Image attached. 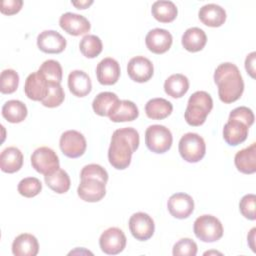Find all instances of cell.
Here are the masks:
<instances>
[{"label":"cell","instance_id":"13","mask_svg":"<svg viewBox=\"0 0 256 256\" xmlns=\"http://www.w3.org/2000/svg\"><path fill=\"white\" fill-rule=\"evenodd\" d=\"M167 208L174 218L185 219L188 218L194 210V200L186 193H175L168 199Z\"/></svg>","mask_w":256,"mask_h":256},{"label":"cell","instance_id":"19","mask_svg":"<svg viewBox=\"0 0 256 256\" xmlns=\"http://www.w3.org/2000/svg\"><path fill=\"white\" fill-rule=\"evenodd\" d=\"M249 127L236 119H228L223 128V138L230 146L243 143L248 136Z\"/></svg>","mask_w":256,"mask_h":256},{"label":"cell","instance_id":"29","mask_svg":"<svg viewBox=\"0 0 256 256\" xmlns=\"http://www.w3.org/2000/svg\"><path fill=\"white\" fill-rule=\"evenodd\" d=\"M139 116V110L136 104L130 100H120L117 107L109 115L112 122H130Z\"/></svg>","mask_w":256,"mask_h":256},{"label":"cell","instance_id":"12","mask_svg":"<svg viewBox=\"0 0 256 256\" xmlns=\"http://www.w3.org/2000/svg\"><path fill=\"white\" fill-rule=\"evenodd\" d=\"M127 73L131 80L144 83L149 81L154 73L152 62L144 56H136L130 59L127 64Z\"/></svg>","mask_w":256,"mask_h":256},{"label":"cell","instance_id":"40","mask_svg":"<svg viewBox=\"0 0 256 256\" xmlns=\"http://www.w3.org/2000/svg\"><path fill=\"white\" fill-rule=\"evenodd\" d=\"M255 201H256V196L254 194H247L242 197L239 203V210L241 214L245 218L252 221L256 219Z\"/></svg>","mask_w":256,"mask_h":256},{"label":"cell","instance_id":"33","mask_svg":"<svg viewBox=\"0 0 256 256\" xmlns=\"http://www.w3.org/2000/svg\"><path fill=\"white\" fill-rule=\"evenodd\" d=\"M79 49L80 52L86 57V58H95L97 57L103 49V44L101 39L92 34H87L85 35L80 43H79Z\"/></svg>","mask_w":256,"mask_h":256},{"label":"cell","instance_id":"27","mask_svg":"<svg viewBox=\"0 0 256 256\" xmlns=\"http://www.w3.org/2000/svg\"><path fill=\"white\" fill-rule=\"evenodd\" d=\"M173 111V105L164 98L150 99L145 105V113L148 118L162 120L167 118Z\"/></svg>","mask_w":256,"mask_h":256},{"label":"cell","instance_id":"42","mask_svg":"<svg viewBox=\"0 0 256 256\" xmlns=\"http://www.w3.org/2000/svg\"><path fill=\"white\" fill-rule=\"evenodd\" d=\"M23 6L22 0H3L1 2L0 11L5 15H14L18 13Z\"/></svg>","mask_w":256,"mask_h":256},{"label":"cell","instance_id":"8","mask_svg":"<svg viewBox=\"0 0 256 256\" xmlns=\"http://www.w3.org/2000/svg\"><path fill=\"white\" fill-rule=\"evenodd\" d=\"M59 146L65 156L69 158H78L85 153L87 143L82 133L76 130H67L62 133L59 140Z\"/></svg>","mask_w":256,"mask_h":256},{"label":"cell","instance_id":"15","mask_svg":"<svg viewBox=\"0 0 256 256\" xmlns=\"http://www.w3.org/2000/svg\"><path fill=\"white\" fill-rule=\"evenodd\" d=\"M173 42V37L169 31L162 28L150 30L146 37L145 43L149 51L155 54H163L167 52Z\"/></svg>","mask_w":256,"mask_h":256},{"label":"cell","instance_id":"14","mask_svg":"<svg viewBox=\"0 0 256 256\" xmlns=\"http://www.w3.org/2000/svg\"><path fill=\"white\" fill-rule=\"evenodd\" d=\"M66 39L57 31L44 30L37 37L38 48L48 54H58L66 48Z\"/></svg>","mask_w":256,"mask_h":256},{"label":"cell","instance_id":"20","mask_svg":"<svg viewBox=\"0 0 256 256\" xmlns=\"http://www.w3.org/2000/svg\"><path fill=\"white\" fill-rule=\"evenodd\" d=\"M198 17L208 27H220L226 21V11L220 5L209 3L200 8Z\"/></svg>","mask_w":256,"mask_h":256},{"label":"cell","instance_id":"24","mask_svg":"<svg viewBox=\"0 0 256 256\" xmlns=\"http://www.w3.org/2000/svg\"><path fill=\"white\" fill-rule=\"evenodd\" d=\"M23 154L14 146L5 148L0 154V168L5 173H15L22 168Z\"/></svg>","mask_w":256,"mask_h":256},{"label":"cell","instance_id":"2","mask_svg":"<svg viewBox=\"0 0 256 256\" xmlns=\"http://www.w3.org/2000/svg\"><path fill=\"white\" fill-rule=\"evenodd\" d=\"M214 82L218 86L219 99L230 104L237 101L243 94L244 81L238 67L230 62H225L215 69Z\"/></svg>","mask_w":256,"mask_h":256},{"label":"cell","instance_id":"34","mask_svg":"<svg viewBox=\"0 0 256 256\" xmlns=\"http://www.w3.org/2000/svg\"><path fill=\"white\" fill-rule=\"evenodd\" d=\"M38 71L46 78L48 82L61 83L62 81V67L60 63L56 60H46L39 67Z\"/></svg>","mask_w":256,"mask_h":256},{"label":"cell","instance_id":"11","mask_svg":"<svg viewBox=\"0 0 256 256\" xmlns=\"http://www.w3.org/2000/svg\"><path fill=\"white\" fill-rule=\"evenodd\" d=\"M59 25L62 30L72 36L87 34L91 29L89 20L79 14L66 12L59 18Z\"/></svg>","mask_w":256,"mask_h":256},{"label":"cell","instance_id":"39","mask_svg":"<svg viewBox=\"0 0 256 256\" xmlns=\"http://www.w3.org/2000/svg\"><path fill=\"white\" fill-rule=\"evenodd\" d=\"M174 256H195L197 254V244L190 238H182L173 246Z\"/></svg>","mask_w":256,"mask_h":256},{"label":"cell","instance_id":"10","mask_svg":"<svg viewBox=\"0 0 256 256\" xmlns=\"http://www.w3.org/2000/svg\"><path fill=\"white\" fill-rule=\"evenodd\" d=\"M129 229L136 240L146 241L153 236L155 224L153 219L147 213L137 212L129 219Z\"/></svg>","mask_w":256,"mask_h":256},{"label":"cell","instance_id":"1","mask_svg":"<svg viewBox=\"0 0 256 256\" xmlns=\"http://www.w3.org/2000/svg\"><path fill=\"white\" fill-rule=\"evenodd\" d=\"M140 143L139 133L132 127H124L113 132L108 149L109 163L117 170L126 169L132 154L138 149Z\"/></svg>","mask_w":256,"mask_h":256},{"label":"cell","instance_id":"23","mask_svg":"<svg viewBox=\"0 0 256 256\" xmlns=\"http://www.w3.org/2000/svg\"><path fill=\"white\" fill-rule=\"evenodd\" d=\"M234 163L237 170L244 174H253L256 172V143L238 151L234 157Z\"/></svg>","mask_w":256,"mask_h":256},{"label":"cell","instance_id":"9","mask_svg":"<svg viewBox=\"0 0 256 256\" xmlns=\"http://www.w3.org/2000/svg\"><path fill=\"white\" fill-rule=\"evenodd\" d=\"M126 236L124 232L117 227L106 229L99 238V246L105 254L116 255L122 252L126 246Z\"/></svg>","mask_w":256,"mask_h":256},{"label":"cell","instance_id":"25","mask_svg":"<svg viewBox=\"0 0 256 256\" xmlns=\"http://www.w3.org/2000/svg\"><path fill=\"white\" fill-rule=\"evenodd\" d=\"M120 99L113 92H101L92 102L93 111L99 116H108L119 104Z\"/></svg>","mask_w":256,"mask_h":256},{"label":"cell","instance_id":"32","mask_svg":"<svg viewBox=\"0 0 256 256\" xmlns=\"http://www.w3.org/2000/svg\"><path fill=\"white\" fill-rule=\"evenodd\" d=\"M26 105L20 100H9L2 107V116L10 123H20L27 117Z\"/></svg>","mask_w":256,"mask_h":256},{"label":"cell","instance_id":"36","mask_svg":"<svg viewBox=\"0 0 256 256\" xmlns=\"http://www.w3.org/2000/svg\"><path fill=\"white\" fill-rule=\"evenodd\" d=\"M19 85V75L13 69H5L0 75V91L3 94L14 93Z\"/></svg>","mask_w":256,"mask_h":256},{"label":"cell","instance_id":"31","mask_svg":"<svg viewBox=\"0 0 256 256\" xmlns=\"http://www.w3.org/2000/svg\"><path fill=\"white\" fill-rule=\"evenodd\" d=\"M44 180L46 185L51 190H53L58 194L66 193L69 190L71 185V181L68 173L61 168L56 169L55 171H53L48 175H45Z\"/></svg>","mask_w":256,"mask_h":256},{"label":"cell","instance_id":"18","mask_svg":"<svg viewBox=\"0 0 256 256\" xmlns=\"http://www.w3.org/2000/svg\"><path fill=\"white\" fill-rule=\"evenodd\" d=\"M119 63L110 57L102 59L96 67L97 80L102 85H113L120 77Z\"/></svg>","mask_w":256,"mask_h":256},{"label":"cell","instance_id":"26","mask_svg":"<svg viewBox=\"0 0 256 256\" xmlns=\"http://www.w3.org/2000/svg\"><path fill=\"white\" fill-rule=\"evenodd\" d=\"M182 46L189 52H198L201 51L206 43L207 36L205 32L198 27L188 28L182 35Z\"/></svg>","mask_w":256,"mask_h":256},{"label":"cell","instance_id":"30","mask_svg":"<svg viewBox=\"0 0 256 256\" xmlns=\"http://www.w3.org/2000/svg\"><path fill=\"white\" fill-rule=\"evenodd\" d=\"M151 13L157 21L161 23H170L177 17L178 9L172 1L160 0L152 4Z\"/></svg>","mask_w":256,"mask_h":256},{"label":"cell","instance_id":"44","mask_svg":"<svg viewBox=\"0 0 256 256\" xmlns=\"http://www.w3.org/2000/svg\"><path fill=\"white\" fill-rule=\"evenodd\" d=\"M72 3V5H74L77 9H86V8H88L91 4H93V1H78V2H76V1H73V2H71Z\"/></svg>","mask_w":256,"mask_h":256},{"label":"cell","instance_id":"3","mask_svg":"<svg viewBox=\"0 0 256 256\" xmlns=\"http://www.w3.org/2000/svg\"><path fill=\"white\" fill-rule=\"evenodd\" d=\"M212 108L213 100L210 94L205 91H196L188 99L184 118L190 126H200L204 124Z\"/></svg>","mask_w":256,"mask_h":256},{"label":"cell","instance_id":"37","mask_svg":"<svg viewBox=\"0 0 256 256\" xmlns=\"http://www.w3.org/2000/svg\"><path fill=\"white\" fill-rule=\"evenodd\" d=\"M17 190L20 195L26 198H32L41 192L42 184L36 177H26L18 183Z\"/></svg>","mask_w":256,"mask_h":256},{"label":"cell","instance_id":"43","mask_svg":"<svg viewBox=\"0 0 256 256\" xmlns=\"http://www.w3.org/2000/svg\"><path fill=\"white\" fill-rule=\"evenodd\" d=\"M255 56L256 52H251L245 59V69L252 78H255Z\"/></svg>","mask_w":256,"mask_h":256},{"label":"cell","instance_id":"16","mask_svg":"<svg viewBox=\"0 0 256 256\" xmlns=\"http://www.w3.org/2000/svg\"><path fill=\"white\" fill-rule=\"evenodd\" d=\"M49 82L39 72H33L28 75L24 84L26 96L33 101H42L48 93Z\"/></svg>","mask_w":256,"mask_h":256},{"label":"cell","instance_id":"4","mask_svg":"<svg viewBox=\"0 0 256 256\" xmlns=\"http://www.w3.org/2000/svg\"><path fill=\"white\" fill-rule=\"evenodd\" d=\"M180 156L189 163H197L203 159L206 153L204 139L197 133L184 134L178 144Z\"/></svg>","mask_w":256,"mask_h":256},{"label":"cell","instance_id":"41","mask_svg":"<svg viewBox=\"0 0 256 256\" xmlns=\"http://www.w3.org/2000/svg\"><path fill=\"white\" fill-rule=\"evenodd\" d=\"M229 119H236L240 122H243L245 125L250 127L254 123V114L253 111L246 107V106H240L235 109H233L229 114Z\"/></svg>","mask_w":256,"mask_h":256},{"label":"cell","instance_id":"28","mask_svg":"<svg viewBox=\"0 0 256 256\" xmlns=\"http://www.w3.org/2000/svg\"><path fill=\"white\" fill-rule=\"evenodd\" d=\"M189 89L188 78L180 73L172 74L164 82V91L172 98L183 97Z\"/></svg>","mask_w":256,"mask_h":256},{"label":"cell","instance_id":"35","mask_svg":"<svg viewBox=\"0 0 256 256\" xmlns=\"http://www.w3.org/2000/svg\"><path fill=\"white\" fill-rule=\"evenodd\" d=\"M65 99V93L60 83L49 82L48 93L41 101L42 105L48 108H55L62 104Z\"/></svg>","mask_w":256,"mask_h":256},{"label":"cell","instance_id":"6","mask_svg":"<svg viewBox=\"0 0 256 256\" xmlns=\"http://www.w3.org/2000/svg\"><path fill=\"white\" fill-rule=\"evenodd\" d=\"M173 136L171 131L163 125L154 124L145 131V144L151 152L157 154L165 153L171 148Z\"/></svg>","mask_w":256,"mask_h":256},{"label":"cell","instance_id":"5","mask_svg":"<svg viewBox=\"0 0 256 256\" xmlns=\"http://www.w3.org/2000/svg\"><path fill=\"white\" fill-rule=\"evenodd\" d=\"M195 236L206 243L218 241L223 236V226L218 218L212 215L199 216L193 226Z\"/></svg>","mask_w":256,"mask_h":256},{"label":"cell","instance_id":"21","mask_svg":"<svg viewBox=\"0 0 256 256\" xmlns=\"http://www.w3.org/2000/svg\"><path fill=\"white\" fill-rule=\"evenodd\" d=\"M68 88L76 97H85L92 90V82L87 73L74 70L68 75Z\"/></svg>","mask_w":256,"mask_h":256},{"label":"cell","instance_id":"7","mask_svg":"<svg viewBox=\"0 0 256 256\" xmlns=\"http://www.w3.org/2000/svg\"><path fill=\"white\" fill-rule=\"evenodd\" d=\"M31 165L40 174L48 175L59 167V158L56 152L46 146L37 148L31 155Z\"/></svg>","mask_w":256,"mask_h":256},{"label":"cell","instance_id":"38","mask_svg":"<svg viewBox=\"0 0 256 256\" xmlns=\"http://www.w3.org/2000/svg\"><path fill=\"white\" fill-rule=\"evenodd\" d=\"M81 179H98L105 184L108 181L107 171L99 164H88L80 172Z\"/></svg>","mask_w":256,"mask_h":256},{"label":"cell","instance_id":"22","mask_svg":"<svg viewBox=\"0 0 256 256\" xmlns=\"http://www.w3.org/2000/svg\"><path fill=\"white\" fill-rule=\"evenodd\" d=\"M39 252L37 238L29 233L18 235L12 243V253L15 256H36Z\"/></svg>","mask_w":256,"mask_h":256},{"label":"cell","instance_id":"17","mask_svg":"<svg viewBox=\"0 0 256 256\" xmlns=\"http://www.w3.org/2000/svg\"><path fill=\"white\" fill-rule=\"evenodd\" d=\"M105 183L98 179H81L77 188L78 196L85 202H98L106 194Z\"/></svg>","mask_w":256,"mask_h":256}]
</instances>
